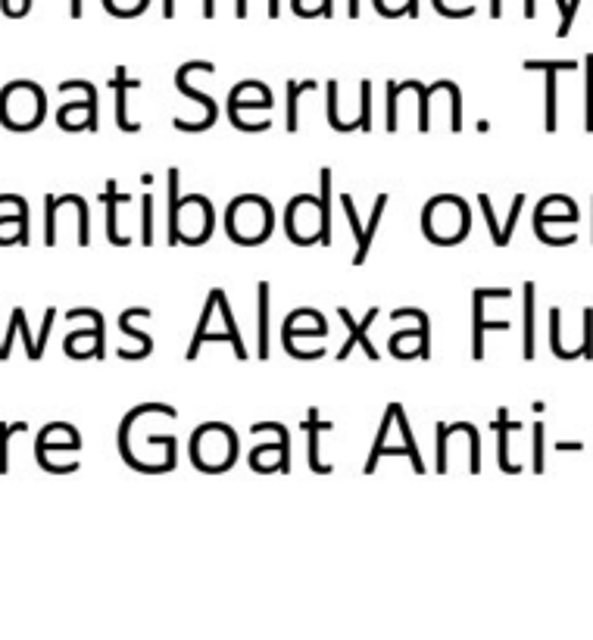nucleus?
Wrapping results in <instances>:
<instances>
[{"instance_id": "obj_1", "label": "nucleus", "mask_w": 593, "mask_h": 640, "mask_svg": "<svg viewBox=\"0 0 593 640\" xmlns=\"http://www.w3.org/2000/svg\"><path fill=\"white\" fill-rule=\"evenodd\" d=\"M44 91L35 82H10L0 91V122L13 132H32L44 119Z\"/></svg>"}, {"instance_id": "obj_2", "label": "nucleus", "mask_w": 593, "mask_h": 640, "mask_svg": "<svg viewBox=\"0 0 593 640\" xmlns=\"http://www.w3.org/2000/svg\"><path fill=\"white\" fill-rule=\"evenodd\" d=\"M238 441L228 425H200L191 438V459L200 472H228L235 463Z\"/></svg>"}, {"instance_id": "obj_3", "label": "nucleus", "mask_w": 593, "mask_h": 640, "mask_svg": "<svg viewBox=\"0 0 593 640\" xmlns=\"http://www.w3.org/2000/svg\"><path fill=\"white\" fill-rule=\"evenodd\" d=\"M244 222V228H238V232H231V238H235V244H247V247H256L263 244L272 232L275 225V213H272V203L263 200L260 194H244L238 197L235 203L228 207L225 213V228Z\"/></svg>"}, {"instance_id": "obj_4", "label": "nucleus", "mask_w": 593, "mask_h": 640, "mask_svg": "<svg viewBox=\"0 0 593 640\" xmlns=\"http://www.w3.org/2000/svg\"><path fill=\"white\" fill-rule=\"evenodd\" d=\"M338 316H341V322H344V328H347V344L338 350V360H347V356H350V350L359 344V347H363L369 356H372V360H378V350L372 347V341H369V328H372V322H375V316H378V310H375V306H372V310L366 313V319L363 322H353V316H350V310H347V306H341V310H338Z\"/></svg>"}, {"instance_id": "obj_5", "label": "nucleus", "mask_w": 593, "mask_h": 640, "mask_svg": "<svg viewBox=\"0 0 593 640\" xmlns=\"http://www.w3.org/2000/svg\"><path fill=\"white\" fill-rule=\"evenodd\" d=\"M575 60H525V69H544L547 72V132H556V72L562 69H575Z\"/></svg>"}, {"instance_id": "obj_6", "label": "nucleus", "mask_w": 593, "mask_h": 640, "mask_svg": "<svg viewBox=\"0 0 593 640\" xmlns=\"http://www.w3.org/2000/svg\"><path fill=\"white\" fill-rule=\"evenodd\" d=\"M113 85H116V125L122 128V132H141V125L128 119V107H125V97H128V91L141 88V82H138V79H128L125 66H119V69H116V79H113Z\"/></svg>"}, {"instance_id": "obj_7", "label": "nucleus", "mask_w": 593, "mask_h": 640, "mask_svg": "<svg viewBox=\"0 0 593 640\" xmlns=\"http://www.w3.org/2000/svg\"><path fill=\"white\" fill-rule=\"evenodd\" d=\"M303 431H309V469L328 475L331 466H325L319 459V438H322V431H331V422H322L319 409H309V419L303 422Z\"/></svg>"}, {"instance_id": "obj_8", "label": "nucleus", "mask_w": 593, "mask_h": 640, "mask_svg": "<svg viewBox=\"0 0 593 640\" xmlns=\"http://www.w3.org/2000/svg\"><path fill=\"white\" fill-rule=\"evenodd\" d=\"M491 294H494V291H487V288L475 291V341H472L475 360H481V356H484V331H487V328H494V331H506V328H509V322H487V319H484V300L491 297Z\"/></svg>"}, {"instance_id": "obj_9", "label": "nucleus", "mask_w": 593, "mask_h": 640, "mask_svg": "<svg viewBox=\"0 0 593 640\" xmlns=\"http://www.w3.org/2000/svg\"><path fill=\"white\" fill-rule=\"evenodd\" d=\"M175 85H178V91H182V94H188L191 100H197V104L206 110V116H203V122L197 125V132H206V128H210L213 122H216V116H219V107H216V100L213 97H206L203 91H197V88H191L188 85V69L182 66V69H178V75H175Z\"/></svg>"}, {"instance_id": "obj_10", "label": "nucleus", "mask_w": 593, "mask_h": 640, "mask_svg": "<svg viewBox=\"0 0 593 640\" xmlns=\"http://www.w3.org/2000/svg\"><path fill=\"white\" fill-rule=\"evenodd\" d=\"M150 319V310L147 306H135V310H125L122 316H119V331L122 335H128L132 341H138L141 344V350H138V360H144V356H150V350H153V341H150V335H144V331H138L135 328V319Z\"/></svg>"}, {"instance_id": "obj_11", "label": "nucleus", "mask_w": 593, "mask_h": 640, "mask_svg": "<svg viewBox=\"0 0 593 640\" xmlns=\"http://www.w3.org/2000/svg\"><path fill=\"white\" fill-rule=\"evenodd\" d=\"M213 297H216V310L222 313V322H225V335H228V344L235 347V356L238 360H247V347L241 344V335H238V325H235V316H231V306H228V297L213 288Z\"/></svg>"}, {"instance_id": "obj_12", "label": "nucleus", "mask_w": 593, "mask_h": 640, "mask_svg": "<svg viewBox=\"0 0 593 640\" xmlns=\"http://www.w3.org/2000/svg\"><path fill=\"white\" fill-rule=\"evenodd\" d=\"M319 213H322V235L319 244L328 247L331 244V169L319 172Z\"/></svg>"}, {"instance_id": "obj_13", "label": "nucleus", "mask_w": 593, "mask_h": 640, "mask_svg": "<svg viewBox=\"0 0 593 640\" xmlns=\"http://www.w3.org/2000/svg\"><path fill=\"white\" fill-rule=\"evenodd\" d=\"M384 207H388V194H378L375 210H372V219H369V228H366V235H363V244H359V250H356V256H353V266H363V263H366L369 247H372V238H375L378 225H381V216H384Z\"/></svg>"}, {"instance_id": "obj_14", "label": "nucleus", "mask_w": 593, "mask_h": 640, "mask_svg": "<svg viewBox=\"0 0 593 640\" xmlns=\"http://www.w3.org/2000/svg\"><path fill=\"white\" fill-rule=\"evenodd\" d=\"M103 200H107V207H110V244H116V247L132 244L125 235H119V232H116V207H119V203H128L132 197L122 194V191H116V182L110 178V182H107V194H103Z\"/></svg>"}, {"instance_id": "obj_15", "label": "nucleus", "mask_w": 593, "mask_h": 640, "mask_svg": "<svg viewBox=\"0 0 593 640\" xmlns=\"http://www.w3.org/2000/svg\"><path fill=\"white\" fill-rule=\"evenodd\" d=\"M269 281H260V360H269V306H272Z\"/></svg>"}, {"instance_id": "obj_16", "label": "nucleus", "mask_w": 593, "mask_h": 640, "mask_svg": "<svg viewBox=\"0 0 593 640\" xmlns=\"http://www.w3.org/2000/svg\"><path fill=\"white\" fill-rule=\"evenodd\" d=\"M394 319H416L419 322V341H422V360H428L431 356V325H428V313L425 310H412V306H406V310H394Z\"/></svg>"}, {"instance_id": "obj_17", "label": "nucleus", "mask_w": 593, "mask_h": 640, "mask_svg": "<svg viewBox=\"0 0 593 640\" xmlns=\"http://www.w3.org/2000/svg\"><path fill=\"white\" fill-rule=\"evenodd\" d=\"M494 428L500 431V469H503V472H519V466H512V463H509V456H506V447H509V431H512V428H519V425L509 422V413H506V409H500Z\"/></svg>"}, {"instance_id": "obj_18", "label": "nucleus", "mask_w": 593, "mask_h": 640, "mask_svg": "<svg viewBox=\"0 0 593 640\" xmlns=\"http://www.w3.org/2000/svg\"><path fill=\"white\" fill-rule=\"evenodd\" d=\"M394 419H397V425H400V434H403V444L409 447V459H412V472H425V466H422V456H419V447H416V441H412V431H409V422H406V416H403V406L400 403H394Z\"/></svg>"}, {"instance_id": "obj_19", "label": "nucleus", "mask_w": 593, "mask_h": 640, "mask_svg": "<svg viewBox=\"0 0 593 640\" xmlns=\"http://www.w3.org/2000/svg\"><path fill=\"white\" fill-rule=\"evenodd\" d=\"M525 360H534V285H525Z\"/></svg>"}, {"instance_id": "obj_20", "label": "nucleus", "mask_w": 593, "mask_h": 640, "mask_svg": "<svg viewBox=\"0 0 593 640\" xmlns=\"http://www.w3.org/2000/svg\"><path fill=\"white\" fill-rule=\"evenodd\" d=\"M316 82H288V132H297L300 128V119H297V100L303 91H313Z\"/></svg>"}, {"instance_id": "obj_21", "label": "nucleus", "mask_w": 593, "mask_h": 640, "mask_svg": "<svg viewBox=\"0 0 593 640\" xmlns=\"http://www.w3.org/2000/svg\"><path fill=\"white\" fill-rule=\"evenodd\" d=\"M459 431H466V422H459ZM456 434V425H437V472H447V441Z\"/></svg>"}, {"instance_id": "obj_22", "label": "nucleus", "mask_w": 593, "mask_h": 640, "mask_svg": "<svg viewBox=\"0 0 593 640\" xmlns=\"http://www.w3.org/2000/svg\"><path fill=\"white\" fill-rule=\"evenodd\" d=\"M141 216H144V225H141V244L150 247L153 244V197L144 194L141 197Z\"/></svg>"}, {"instance_id": "obj_23", "label": "nucleus", "mask_w": 593, "mask_h": 640, "mask_svg": "<svg viewBox=\"0 0 593 640\" xmlns=\"http://www.w3.org/2000/svg\"><path fill=\"white\" fill-rule=\"evenodd\" d=\"M478 203H481V210H484V219H487V225H491V238H494V244H497V247H506V238H503V232L497 228V219H494L491 197H487V194H478Z\"/></svg>"}, {"instance_id": "obj_24", "label": "nucleus", "mask_w": 593, "mask_h": 640, "mask_svg": "<svg viewBox=\"0 0 593 640\" xmlns=\"http://www.w3.org/2000/svg\"><path fill=\"white\" fill-rule=\"evenodd\" d=\"M25 431V422L19 425H0V472H7V447H10V434H22Z\"/></svg>"}, {"instance_id": "obj_25", "label": "nucleus", "mask_w": 593, "mask_h": 640, "mask_svg": "<svg viewBox=\"0 0 593 640\" xmlns=\"http://www.w3.org/2000/svg\"><path fill=\"white\" fill-rule=\"evenodd\" d=\"M341 203H344V213H347V222H350V228H353V238H356V244H363L366 228L359 225V219H356V203H353V197H350L347 191L341 194Z\"/></svg>"}, {"instance_id": "obj_26", "label": "nucleus", "mask_w": 593, "mask_h": 640, "mask_svg": "<svg viewBox=\"0 0 593 640\" xmlns=\"http://www.w3.org/2000/svg\"><path fill=\"white\" fill-rule=\"evenodd\" d=\"M359 128L372 132V82H363V116H359Z\"/></svg>"}, {"instance_id": "obj_27", "label": "nucleus", "mask_w": 593, "mask_h": 640, "mask_svg": "<svg viewBox=\"0 0 593 640\" xmlns=\"http://www.w3.org/2000/svg\"><path fill=\"white\" fill-rule=\"evenodd\" d=\"M581 356L593 360V310H590V306L584 310V344H581Z\"/></svg>"}, {"instance_id": "obj_28", "label": "nucleus", "mask_w": 593, "mask_h": 640, "mask_svg": "<svg viewBox=\"0 0 593 640\" xmlns=\"http://www.w3.org/2000/svg\"><path fill=\"white\" fill-rule=\"evenodd\" d=\"M534 472H544V425H534Z\"/></svg>"}, {"instance_id": "obj_29", "label": "nucleus", "mask_w": 593, "mask_h": 640, "mask_svg": "<svg viewBox=\"0 0 593 640\" xmlns=\"http://www.w3.org/2000/svg\"><path fill=\"white\" fill-rule=\"evenodd\" d=\"M587 132H593V54L587 57Z\"/></svg>"}, {"instance_id": "obj_30", "label": "nucleus", "mask_w": 593, "mask_h": 640, "mask_svg": "<svg viewBox=\"0 0 593 640\" xmlns=\"http://www.w3.org/2000/svg\"><path fill=\"white\" fill-rule=\"evenodd\" d=\"M447 94L453 100V132H459V128H462V97H459V88L453 82H447Z\"/></svg>"}, {"instance_id": "obj_31", "label": "nucleus", "mask_w": 593, "mask_h": 640, "mask_svg": "<svg viewBox=\"0 0 593 640\" xmlns=\"http://www.w3.org/2000/svg\"><path fill=\"white\" fill-rule=\"evenodd\" d=\"M4 10L10 16H22L25 10H29V0H4Z\"/></svg>"}]
</instances>
